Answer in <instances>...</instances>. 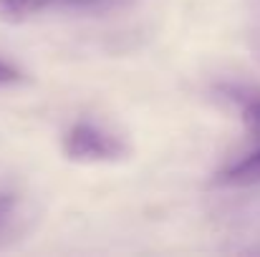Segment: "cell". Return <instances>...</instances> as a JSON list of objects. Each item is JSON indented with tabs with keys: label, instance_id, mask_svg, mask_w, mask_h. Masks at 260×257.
<instances>
[{
	"label": "cell",
	"instance_id": "obj_1",
	"mask_svg": "<svg viewBox=\"0 0 260 257\" xmlns=\"http://www.w3.org/2000/svg\"><path fill=\"white\" fill-rule=\"evenodd\" d=\"M63 154L76 164H114L129 157V144L96 121L81 119L63 134Z\"/></svg>",
	"mask_w": 260,
	"mask_h": 257
},
{
	"label": "cell",
	"instance_id": "obj_5",
	"mask_svg": "<svg viewBox=\"0 0 260 257\" xmlns=\"http://www.w3.org/2000/svg\"><path fill=\"white\" fill-rule=\"evenodd\" d=\"M20 222H23V197L10 189H0V240L15 235Z\"/></svg>",
	"mask_w": 260,
	"mask_h": 257
},
{
	"label": "cell",
	"instance_id": "obj_2",
	"mask_svg": "<svg viewBox=\"0 0 260 257\" xmlns=\"http://www.w3.org/2000/svg\"><path fill=\"white\" fill-rule=\"evenodd\" d=\"M119 0H0L3 23H23L48 10H93Z\"/></svg>",
	"mask_w": 260,
	"mask_h": 257
},
{
	"label": "cell",
	"instance_id": "obj_7",
	"mask_svg": "<svg viewBox=\"0 0 260 257\" xmlns=\"http://www.w3.org/2000/svg\"><path fill=\"white\" fill-rule=\"evenodd\" d=\"M250 53L260 63V13L253 18V25H250Z\"/></svg>",
	"mask_w": 260,
	"mask_h": 257
},
{
	"label": "cell",
	"instance_id": "obj_4",
	"mask_svg": "<svg viewBox=\"0 0 260 257\" xmlns=\"http://www.w3.org/2000/svg\"><path fill=\"white\" fill-rule=\"evenodd\" d=\"M215 184H220V187H253V184H260V149L250 152L240 162H235L225 171H220L215 176Z\"/></svg>",
	"mask_w": 260,
	"mask_h": 257
},
{
	"label": "cell",
	"instance_id": "obj_3",
	"mask_svg": "<svg viewBox=\"0 0 260 257\" xmlns=\"http://www.w3.org/2000/svg\"><path fill=\"white\" fill-rule=\"evenodd\" d=\"M217 98L228 101L233 108H238L240 121L245 131L260 141V86L253 84H217Z\"/></svg>",
	"mask_w": 260,
	"mask_h": 257
},
{
	"label": "cell",
	"instance_id": "obj_6",
	"mask_svg": "<svg viewBox=\"0 0 260 257\" xmlns=\"http://www.w3.org/2000/svg\"><path fill=\"white\" fill-rule=\"evenodd\" d=\"M23 79V74L15 68V66H10V63H5V61H0V86H10V84H18Z\"/></svg>",
	"mask_w": 260,
	"mask_h": 257
}]
</instances>
